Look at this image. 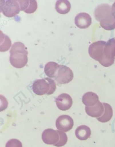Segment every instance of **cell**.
Masks as SVG:
<instances>
[{
	"label": "cell",
	"mask_w": 115,
	"mask_h": 147,
	"mask_svg": "<svg viewBox=\"0 0 115 147\" xmlns=\"http://www.w3.org/2000/svg\"><path fill=\"white\" fill-rule=\"evenodd\" d=\"M94 16L105 30L111 31L115 29V17L112 12V7L107 4H101L96 7Z\"/></svg>",
	"instance_id": "cell-1"
},
{
	"label": "cell",
	"mask_w": 115,
	"mask_h": 147,
	"mask_svg": "<svg viewBox=\"0 0 115 147\" xmlns=\"http://www.w3.org/2000/svg\"><path fill=\"white\" fill-rule=\"evenodd\" d=\"M27 48L22 43L16 42L13 44L10 51V61L13 67L21 69L25 67L28 61Z\"/></svg>",
	"instance_id": "cell-2"
},
{
	"label": "cell",
	"mask_w": 115,
	"mask_h": 147,
	"mask_svg": "<svg viewBox=\"0 0 115 147\" xmlns=\"http://www.w3.org/2000/svg\"><path fill=\"white\" fill-rule=\"evenodd\" d=\"M33 92L36 95L42 96L47 94L51 95L56 89V85L54 81L51 78L38 80L33 82L32 86Z\"/></svg>",
	"instance_id": "cell-3"
},
{
	"label": "cell",
	"mask_w": 115,
	"mask_h": 147,
	"mask_svg": "<svg viewBox=\"0 0 115 147\" xmlns=\"http://www.w3.org/2000/svg\"><path fill=\"white\" fill-rule=\"evenodd\" d=\"M115 60V38L109 39L103 49L102 59L99 62L104 67L111 66L114 63Z\"/></svg>",
	"instance_id": "cell-4"
},
{
	"label": "cell",
	"mask_w": 115,
	"mask_h": 147,
	"mask_svg": "<svg viewBox=\"0 0 115 147\" xmlns=\"http://www.w3.org/2000/svg\"><path fill=\"white\" fill-rule=\"evenodd\" d=\"M0 5L1 12L8 18H12L20 13V5L17 1L9 0L5 2L1 1Z\"/></svg>",
	"instance_id": "cell-5"
},
{
	"label": "cell",
	"mask_w": 115,
	"mask_h": 147,
	"mask_svg": "<svg viewBox=\"0 0 115 147\" xmlns=\"http://www.w3.org/2000/svg\"><path fill=\"white\" fill-rule=\"evenodd\" d=\"M73 78V71L69 67L60 65L55 79L58 83L66 84L71 82Z\"/></svg>",
	"instance_id": "cell-6"
},
{
	"label": "cell",
	"mask_w": 115,
	"mask_h": 147,
	"mask_svg": "<svg viewBox=\"0 0 115 147\" xmlns=\"http://www.w3.org/2000/svg\"><path fill=\"white\" fill-rule=\"evenodd\" d=\"M106 42L100 40L94 42L89 46L88 53L90 57L97 61H100L103 56V49Z\"/></svg>",
	"instance_id": "cell-7"
},
{
	"label": "cell",
	"mask_w": 115,
	"mask_h": 147,
	"mask_svg": "<svg viewBox=\"0 0 115 147\" xmlns=\"http://www.w3.org/2000/svg\"><path fill=\"white\" fill-rule=\"evenodd\" d=\"M56 126L59 130L64 132L68 131L73 127V120L70 116L67 115H62L56 120Z\"/></svg>",
	"instance_id": "cell-8"
},
{
	"label": "cell",
	"mask_w": 115,
	"mask_h": 147,
	"mask_svg": "<svg viewBox=\"0 0 115 147\" xmlns=\"http://www.w3.org/2000/svg\"><path fill=\"white\" fill-rule=\"evenodd\" d=\"M55 102L58 109L63 111L69 110L73 105L72 98L67 93H63L58 96Z\"/></svg>",
	"instance_id": "cell-9"
},
{
	"label": "cell",
	"mask_w": 115,
	"mask_h": 147,
	"mask_svg": "<svg viewBox=\"0 0 115 147\" xmlns=\"http://www.w3.org/2000/svg\"><path fill=\"white\" fill-rule=\"evenodd\" d=\"M92 19L89 14L86 13H81L77 14L75 19L76 25L80 29H87L91 25Z\"/></svg>",
	"instance_id": "cell-10"
},
{
	"label": "cell",
	"mask_w": 115,
	"mask_h": 147,
	"mask_svg": "<svg viewBox=\"0 0 115 147\" xmlns=\"http://www.w3.org/2000/svg\"><path fill=\"white\" fill-rule=\"evenodd\" d=\"M85 111L88 116L92 117L98 118L100 117L104 113V106L103 103L99 100L93 106H86Z\"/></svg>",
	"instance_id": "cell-11"
},
{
	"label": "cell",
	"mask_w": 115,
	"mask_h": 147,
	"mask_svg": "<svg viewBox=\"0 0 115 147\" xmlns=\"http://www.w3.org/2000/svg\"><path fill=\"white\" fill-rule=\"evenodd\" d=\"M17 1L20 5V11L27 13H32L37 10V3L35 0H19Z\"/></svg>",
	"instance_id": "cell-12"
},
{
	"label": "cell",
	"mask_w": 115,
	"mask_h": 147,
	"mask_svg": "<svg viewBox=\"0 0 115 147\" xmlns=\"http://www.w3.org/2000/svg\"><path fill=\"white\" fill-rule=\"evenodd\" d=\"M99 101L98 96L92 92H86L82 98V101L86 107H92L95 105Z\"/></svg>",
	"instance_id": "cell-13"
},
{
	"label": "cell",
	"mask_w": 115,
	"mask_h": 147,
	"mask_svg": "<svg viewBox=\"0 0 115 147\" xmlns=\"http://www.w3.org/2000/svg\"><path fill=\"white\" fill-rule=\"evenodd\" d=\"M75 134L79 140H86L90 137L91 135V131L89 127L82 125L77 128L75 130Z\"/></svg>",
	"instance_id": "cell-14"
},
{
	"label": "cell",
	"mask_w": 115,
	"mask_h": 147,
	"mask_svg": "<svg viewBox=\"0 0 115 147\" xmlns=\"http://www.w3.org/2000/svg\"><path fill=\"white\" fill-rule=\"evenodd\" d=\"M60 65L54 62H49L45 65L44 72L49 78H55Z\"/></svg>",
	"instance_id": "cell-15"
},
{
	"label": "cell",
	"mask_w": 115,
	"mask_h": 147,
	"mask_svg": "<svg viewBox=\"0 0 115 147\" xmlns=\"http://www.w3.org/2000/svg\"><path fill=\"white\" fill-rule=\"evenodd\" d=\"M71 9V3L67 0H60L56 3V10L60 14L65 15L68 13L70 11Z\"/></svg>",
	"instance_id": "cell-16"
},
{
	"label": "cell",
	"mask_w": 115,
	"mask_h": 147,
	"mask_svg": "<svg viewBox=\"0 0 115 147\" xmlns=\"http://www.w3.org/2000/svg\"><path fill=\"white\" fill-rule=\"evenodd\" d=\"M104 107V112L100 117L97 118L99 121L105 123L110 121L112 117L113 112L112 107L109 104L103 103Z\"/></svg>",
	"instance_id": "cell-17"
},
{
	"label": "cell",
	"mask_w": 115,
	"mask_h": 147,
	"mask_svg": "<svg viewBox=\"0 0 115 147\" xmlns=\"http://www.w3.org/2000/svg\"><path fill=\"white\" fill-rule=\"evenodd\" d=\"M12 45L11 41L8 36L5 35L1 31V42H0V51L5 52L7 51Z\"/></svg>",
	"instance_id": "cell-18"
},
{
	"label": "cell",
	"mask_w": 115,
	"mask_h": 147,
	"mask_svg": "<svg viewBox=\"0 0 115 147\" xmlns=\"http://www.w3.org/2000/svg\"><path fill=\"white\" fill-rule=\"evenodd\" d=\"M112 12L113 16L115 17V2H114L112 5Z\"/></svg>",
	"instance_id": "cell-19"
}]
</instances>
